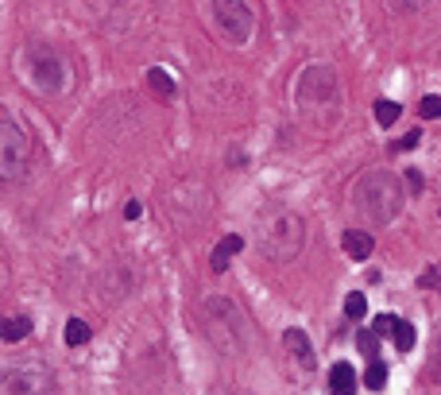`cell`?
Here are the masks:
<instances>
[{
    "mask_svg": "<svg viewBox=\"0 0 441 395\" xmlns=\"http://www.w3.org/2000/svg\"><path fill=\"white\" fill-rule=\"evenodd\" d=\"M283 341H287V349L298 357L302 368H313V345H310L306 333H302V330H287V333H283Z\"/></svg>",
    "mask_w": 441,
    "mask_h": 395,
    "instance_id": "obj_11",
    "label": "cell"
},
{
    "mask_svg": "<svg viewBox=\"0 0 441 395\" xmlns=\"http://www.w3.org/2000/svg\"><path fill=\"white\" fill-rule=\"evenodd\" d=\"M418 117H426V120H441V97L438 93H426L418 101Z\"/></svg>",
    "mask_w": 441,
    "mask_h": 395,
    "instance_id": "obj_20",
    "label": "cell"
},
{
    "mask_svg": "<svg viewBox=\"0 0 441 395\" xmlns=\"http://www.w3.org/2000/svg\"><path fill=\"white\" fill-rule=\"evenodd\" d=\"M344 314H348V318L353 321H360L368 314V299L364 295H360V291H353V295H348V299H344Z\"/></svg>",
    "mask_w": 441,
    "mask_h": 395,
    "instance_id": "obj_19",
    "label": "cell"
},
{
    "mask_svg": "<svg viewBox=\"0 0 441 395\" xmlns=\"http://www.w3.org/2000/svg\"><path fill=\"white\" fill-rule=\"evenodd\" d=\"M27 74H32V86L43 89V93H58V89H66V82H70V66L58 58V54L51 51V47H35L32 54H27Z\"/></svg>",
    "mask_w": 441,
    "mask_h": 395,
    "instance_id": "obj_4",
    "label": "cell"
},
{
    "mask_svg": "<svg viewBox=\"0 0 441 395\" xmlns=\"http://www.w3.org/2000/svg\"><path fill=\"white\" fill-rule=\"evenodd\" d=\"M298 105L306 117L325 120V109L337 105V78L329 66H306L298 78Z\"/></svg>",
    "mask_w": 441,
    "mask_h": 395,
    "instance_id": "obj_3",
    "label": "cell"
},
{
    "mask_svg": "<svg viewBox=\"0 0 441 395\" xmlns=\"http://www.w3.org/2000/svg\"><path fill=\"white\" fill-rule=\"evenodd\" d=\"M4 395H51V372L43 364H16L4 372Z\"/></svg>",
    "mask_w": 441,
    "mask_h": 395,
    "instance_id": "obj_6",
    "label": "cell"
},
{
    "mask_svg": "<svg viewBox=\"0 0 441 395\" xmlns=\"http://www.w3.org/2000/svg\"><path fill=\"white\" fill-rule=\"evenodd\" d=\"M341 245H344V252H348L353 260H368L372 256V248H376V240H372L368 233H360V229H348Z\"/></svg>",
    "mask_w": 441,
    "mask_h": 395,
    "instance_id": "obj_12",
    "label": "cell"
},
{
    "mask_svg": "<svg viewBox=\"0 0 441 395\" xmlns=\"http://www.w3.org/2000/svg\"><path fill=\"white\" fill-rule=\"evenodd\" d=\"M356 345L364 349V357H372V361H376V345H379V333H376V330H360V333H356Z\"/></svg>",
    "mask_w": 441,
    "mask_h": 395,
    "instance_id": "obj_21",
    "label": "cell"
},
{
    "mask_svg": "<svg viewBox=\"0 0 441 395\" xmlns=\"http://www.w3.org/2000/svg\"><path fill=\"white\" fill-rule=\"evenodd\" d=\"M140 214H143V205H140V202H128V205H124V217H128V221H136Z\"/></svg>",
    "mask_w": 441,
    "mask_h": 395,
    "instance_id": "obj_25",
    "label": "cell"
},
{
    "mask_svg": "<svg viewBox=\"0 0 441 395\" xmlns=\"http://www.w3.org/2000/svg\"><path fill=\"white\" fill-rule=\"evenodd\" d=\"M213 20L221 27L228 43H248V35H252V8H248V0H213Z\"/></svg>",
    "mask_w": 441,
    "mask_h": 395,
    "instance_id": "obj_5",
    "label": "cell"
},
{
    "mask_svg": "<svg viewBox=\"0 0 441 395\" xmlns=\"http://www.w3.org/2000/svg\"><path fill=\"white\" fill-rule=\"evenodd\" d=\"M202 318H205V333L213 337V345L233 357L240 349V341H244V321H240L237 302L225 299V295H209L202 306Z\"/></svg>",
    "mask_w": 441,
    "mask_h": 395,
    "instance_id": "obj_2",
    "label": "cell"
},
{
    "mask_svg": "<svg viewBox=\"0 0 441 395\" xmlns=\"http://www.w3.org/2000/svg\"><path fill=\"white\" fill-rule=\"evenodd\" d=\"M395 314H379V318L376 321H372V330H376L379 333V337H388V333H395Z\"/></svg>",
    "mask_w": 441,
    "mask_h": 395,
    "instance_id": "obj_23",
    "label": "cell"
},
{
    "mask_svg": "<svg viewBox=\"0 0 441 395\" xmlns=\"http://www.w3.org/2000/svg\"><path fill=\"white\" fill-rule=\"evenodd\" d=\"M0 124H4V179H12V174H23V167H27L32 139H27V132H23L8 113H4Z\"/></svg>",
    "mask_w": 441,
    "mask_h": 395,
    "instance_id": "obj_7",
    "label": "cell"
},
{
    "mask_svg": "<svg viewBox=\"0 0 441 395\" xmlns=\"http://www.w3.org/2000/svg\"><path fill=\"white\" fill-rule=\"evenodd\" d=\"M27 333H32V318H27V314H16V318H4V341H8V345L23 341Z\"/></svg>",
    "mask_w": 441,
    "mask_h": 395,
    "instance_id": "obj_13",
    "label": "cell"
},
{
    "mask_svg": "<svg viewBox=\"0 0 441 395\" xmlns=\"http://www.w3.org/2000/svg\"><path fill=\"white\" fill-rule=\"evenodd\" d=\"M418 287L422 291H433V287H441V264H433V267H426L418 275Z\"/></svg>",
    "mask_w": 441,
    "mask_h": 395,
    "instance_id": "obj_22",
    "label": "cell"
},
{
    "mask_svg": "<svg viewBox=\"0 0 441 395\" xmlns=\"http://www.w3.org/2000/svg\"><path fill=\"white\" fill-rule=\"evenodd\" d=\"M356 392V368L348 361H337L329 368V395H353Z\"/></svg>",
    "mask_w": 441,
    "mask_h": 395,
    "instance_id": "obj_10",
    "label": "cell"
},
{
    "mask_svg": "<svg viewBox=\"0 0 441 395\" xmlns=\"http://www.w3.org/2000/svg\"><path fill=\"white\" fill-rule=\"evenodd\" d=\"M398 113H403V105H398V101H388V97H383V101H376V120L383 124V128H391V124H395Z\"/></svg>",
    "mask_w": 441,
    "mask_h": 395,
    "instance_id": "obj_17",
    "label": "cell"
},
{
    "mask_svg": "<svg viewBox=\"0 0 441 395\" xmlns=\"http://www.w3.org/2000/svg\"><path fill=\"white\" fill-rule=\"evenodd\" d=\"M353 198H356V205H360V214H368L376 225L391 221V217L403 210V186H398V179L391 171L364 174Z\"/></svg>",
    "mask_w": 441,
    "mask_h": 395,
    "instance_id": "obj_1",
    "label": "cell"
},
{
    "mask_svg": "<svg viewBox=\"0 0 441 395\" xmlns=\"http://www.w3.org/2000/svg\"><path fill=\"white\" fill-rule=\"evenodd\" d=\"M240 248H244V236H237V233L225 236V240L209 252V267H213L217 275H221V271H228V264H233V256H237Z\"/></svg>",
    "mask_w": 441,
    "mask_h": 395,
    "instance_id": "obj_9",
    "label": "cell"
},
{
    "mask_svg": "<svg viewBox=\"0 0 441 395\" xmlns=\"http://www.w3.org/2000/svg\"><path fill=\"white\" fill-rule=\"evenodd\" d=\"M418 139H422V132H418V128L407 132V136H403V139L395 144V151H410V148H418Z\"/></svg>",
    "mask_w": 441,
    "mask_h": 395,
    "instance_id": "obj_24",
    "label": "cell"
},
{
    "mask_svg": "<svg viewBox=\"0 0 441 395\" xmlns=\"http://www.w3.org/2000/svg\"><path fill=\"white\" fill-rule=\"evenodd\" d=\"M147 82H151V89H155V93H163V97L174 93V78L167 74V70H159V66H155V70H147Z\"/></svg>",
    "mask_w": 441,
    "mask_h": 395,
    "instance_id": "obj_18",
    "label": "cell"
},
{
    "mask_svg": "<svg viewBox=\"0 0 441 395\" xmlns=\"http://www.w3.org/2000/svg\"><path fill=\"white\" fill-rule=\"evenodd\" d=\"M62 337H66V345H70V349H78V345L89 341V326L82 318H70V321H66V333H62Z\"/></svg>",
    "mask_w": 441,
    "mask_h": 395,
    "instance_id": "obj_14",
    "label": "cell"
},
{
    "mask_svg": "<svg viewBox=\"0 0 441 395\" xmlns=\"http://www.w3.org/2000/svg\"><path fill=\"white\" fill-rule=\"evenodd\" d=\"M302 248V221L298 217H283L267 229V256L271 260H294V252Z\"/></svg>",
    "mask_w": 441,
    "mask_h": 395,
    "instance_id": "obj_8",
    "label": "cell"
},
{
    "mask_svg": "<svg viewBox=\"0 0 441 395\" xmlns=\"http://www.w3.org/2000/svg\"><path fill=\"white\" fill-rule=\"evenodd\" d=\"M364 387H372V392H383V387H388V364H379V361L368 364V372H364Z\"/></svg>",
    "mask_w": 441,
    "mask_h": 395,
    "instance_id": "obj_15",
    "label": "cell"
},
{
    "mask_svg": "<svg viewBox=\"0 0 441 395\" xmlns=\"http://www.w3.org/2000/svg\"><path fill=\"white\" fill-rule=\"evenodd\" d=\"M391 337H395V349H398V352H410V349H414V326H410V321L398 318Z\"/></svg>",
    "mask_w": 441,
    "mask_h": 395,
    "instance_id": "obj_16",
    "label": "cell"
}]
</instances>
